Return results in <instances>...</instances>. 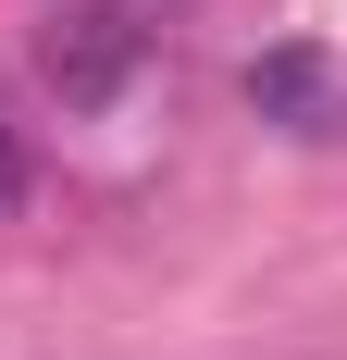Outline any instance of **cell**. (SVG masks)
Masks as SVG:
<instances>
[{
    "mask_svg": "<svg viewBox=\"0 0 347 360\" xmlns=\"http://www.w3.org/2000/svg\"><path fill=\"white\" fill-rule=\"evenodd\" d=\"M248 112H261V124H298V137H347L335 50H261V63H248Z\"/></svg>",
    "mask_w": 347,
    "mask_h": 360,
    "instance_id": "obj_2",
    "label": "cell"
},
{
    "mask_svg": "<svg viewBox=\"0 0 347 360\" xmlns=\"http://www.w3.org/2000/svg\"><path fill=\"white\" fill-rule=\"evenodd\" d=\"M13 199H25V137L0 124V212H13Z\"/></svg>",
    "mask_w": 347,
    "mask_h": 360,
    "instance_id": "obj_3",
    "label": "cell"
},
{
    "mask_svg": "<svg viewBox=\"0 0 347 360\" xmlns=\"http://www.w3.org/2000/svg\"><path fill=\"white\" fill-rule=\"evenodd\" d=\"M137 63H149V0H50V25H37V75H50L63 112L124 100Z\"/></svg>",
    "mask_w": 347,
    "mask_h": 360,
    "instance_id": "obj_1",
    "label": "cell"
}]
</instances>
